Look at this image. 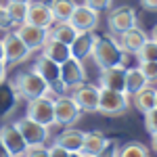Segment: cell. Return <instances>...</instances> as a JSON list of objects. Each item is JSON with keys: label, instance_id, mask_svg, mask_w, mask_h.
<instances>
[{"label": "cell", "instance_id": "6da1fadb", "mask_svg": "<svg viewBox=\"0 0 157 157\" xmlns=\"http://www.w3.org/2000/svg\"><path fill=\"white\" fill-rule=\"evenodd\" d=\"M90 57H92L94 63L101 67V71L126 63L124 50L120 48V44H117L111 36H98L97 42H94V48H92V55H90ZM124 67H126V65H124Z\"/></svg>", "mask_w": 157, "mask_h": 157}, {"label": "cell", "instance_id": "7a4b0ae2", "mask_svg": "<svg viewBox=\"0 0 157 157\" xmlns=\"http://www.w3.org/2000/svg\"><path fill=\"white\" fill-rule=\"evenodd\" d=\"M13 88L25 97L27 101H32V98H38V97H46L50 92V86L38 75L34 69L32 71H21L15 75V80H13Z\"/></svg>", "mask_w": 157, "mask_h": 157}, {"label": "cell", "instance_id": "3957f363", "mask_svg": "<svg viewBox=\"0 0 157 157\" xmlns=\"http://www.w3.org/2000/svg\"><path fill=\"white\" fill-rule=\"evenodd\" d=\"M130 107V98L126 92H115V90H107V88H101V94H98V107L97 111L103 115H120L124 111H128Z\"/></svg>", "mask_w": 157, "mask_h": 157}, {"label": "cell", "instance_id": "277c9868", "mask_svg": "<svg viewBox=\"0 0 157 157\" xmlns=\"http://www.w3.org/2000/svg\"><path fill=\"white\" fill-rule=\"evenodd\" d=\"M27 117L38 121L40 126L50 128L55 124V98H50L48 94L46 97L32 98L27 103Z\"/></svg>", "mask_w": 157, "mask_h": 157}, {"label": "cell", "instance_id": "5b68a950", "mask_svg": "<svg viewBox=\"0 0 157 157\" xmlns=\"http://www.w3.org/2000/svg\"><path fill=\"white\" fill-rule=\"evenodd\" d=\"M15 128L19 130V134L23 136L25 145L34 147V145H46V140L50 138V132L46 126H40L38 121L29 120V117H21L15 121Z\"/></svg>", "mask_w": 157, "mask_h": 157}, {"label": "cell", "instance_id": "8992f818", "mask_svg": "<svg viewBox=\"0 0 157 157\" xmlns=\"http://www.w3.org/2000/svg\"><path fill=\"white\" fill-rule=\"evenodd\" d=\"M67 23L71 25L78 34H82V32H94L98 27V11L86 6V4H75V9H73Z\"/></svg>", "mask_w": 157, "mask_h": 157}, {"label": "cell", "instance_id": "52a82bcc", "mask_svg": "<svg viewBox=\"0 0 157 157\" xmlns=\"http://www.w3.org/2000/svg\"><path fill=\"white\" fill-rule=\"evenodd\" d=\"M82 111L75 105V101L67 94H59L55 98V124L59 126H71L80 120Z\"/></svg>", "mask_w": 157, "mask_h": 157}, {"label": "cell", "instance_id": "ba28073f", "mask_svg": "<svg viewBox=\"0 0 157 157\" xmlns=\"http://www.w3.org/2000/svg\"><path fill=\"white\" fill-rule=\"evenodd\" d=\"M107 25L113 36H121L124 32H128L130 27L136 25V13H134L132 6H117L109 13Z\"/></svg>", "mask_w": 157, "mask_h": 157}, {"label": "cell", "instance_id": "9c48e42d", "mask_svg": "<svg viewBox=\"0 0 157 157\" xmlns=\"http://www.w3.org/2000/svg\"><path fill=\"white\" fill-rule=\"evenodd\" d=\"M98 94H101V88L94 84H80L71 88V98L75 101V105L80 107V111L86 113H94L98 107Z\"/></svg>", "mask_w": 157, "mask_h": 157}, {"label": "cell", "instance_id": "30bf717a", "mask_svg": "<svg viewBox=\"0 0 157 157\" xmlns=\"http://www.w3.org/2000/svg\"><path fill=\"white\" fill-rule=\"evenodd\" d=\"M34 71L46 82V84L50 86V90H59V92H63L65 90V86H63V82H61V69L59 65L55 63V61H50L48 57H44V55H40L36 61V65H34Z\"/></svg>", "mask_w": 157, "mask_h": 157}, {"label": "cell", "instance_id": "8fae6325", "mask_svg": "<svg viewBox=\"0 0 157 157\" xmlns=\"http://www.w3.org/2000/svg\"><path fill=\"white\" fill-rule=\"evenodd\" d=\"M25 23L36 25V27H42V29H50L52 23H55V17H52V13H50V6L46 4V2L32 0V2L27 4Z\"/></svg>", "mask_w": 157, "mask_h": 157}, {"label": "cell", "instance_id": "7c38bea8", "mask_svg": "<svg viewBox=\"0 0 157 157\" xmlns=\"http://www.w3.org/2000/svg\"><path fill=\"white\" fill-rule=\"evenodd\" d=\"M59 69H61V82L65 88H75V86L86 82V69L82 65V61L69 57L65 63L59 65Z\"/></svg>", "mask_w": 157, "mask_h": 157}, {"label": "cell", "instance_id": "4fadbf2b", "mask_svg": "<svg viewBox=\"0 0 157 157\" xmlns=\"http://www.w3.org/2000/svg\"><path fill=\"white\" fill-rule=\"evenodd\" d=\"M2 44H4V61H9V63H21L32 55V50L17 36V32H9L2 40Z\"/></svg>", "mask_w": 157, "mask_h": 157}, {"label": "cell", "instance_id": "5bb4252c", "mask_svg": "<svg viewBox=\"0 0 157 157\" xmlns=\"http://www.w3.org/2000/svg\"><path fill=\"white\" fill-rule=\"evenodd\" d=\"M15 32L29 50H42V46L48 40V29H42V27H36V25H29V23H21L19 29H15Z\"/></svg>", "mask_w": 157, "mask_h": 157}, {"label": "cell", "instance_id": "9a60e30c", "mask_svg": "<svg viewBox=\"0 0 157 157\" xmlns=\"http://www.w3.org/2000/svg\"><path fill=\"white\" fill-rule=\"evenodd\" d=\"M0 140L11 151L13 157H23L25 151H27V145H25L23 136L19 134V130L15 128V124H4L0 128Z\"/></svg>", "mask_w": 157, "mask_h": 157}, {"label": "cell", "instance_id": "2e32d148", "mask_svg": "<svg viewBox=\"0 0 157 157\" xmlns=\"http://www.w3.org/2000/svg\"><path fill=\"white\" fill-rule=\"evenodd\" d=\"M98 84H101V88H107V90L126 92V67L117 65V67L103 69L101 78H98Z\"/></svg>", "mask_w": 157, "mask_h": 157}, {"label": "cell", "instance_id": "e0dca14e", "mask_svg": "<svg viewBox=\"0 0 157 157\" xmlns=\"http://www.w3.org/2000/svg\"><path fill=\"white\" fill-rule=\"evenodd\" d=\"M97 38L98 36H97V34H92V32H82V34H78L75 40L69 44L71 57H73V59H78V61L88 59V57L92 55V48H94Z\"/></svg>", "mask_w": 157, "mask_h": 157}, {"label": "cell", "instance_id": "ac0fdd59", "mask_svg": "<svg viewBox=\"0 0 157 157\" xmlns=\"http://www.w3.org/2000/svg\"><path fill=\"white\" fill-rule=\"evenodd\" d=\"M117 38H120V42H117V44H120V48L124 50V52H132V55H136V50H138L147 40H149V36H147L138 25L130 27L128 32H124V34L117 36Z\"/></svg>", "mask_w": 157, "mask_h": 157}, {"label": "cell", "instance_id": "d6986e66", "mask_svg": "<svg viewBox=\"0 0 157 157\" xmlns=\"http://www.w3.org/2000/svg\"><path fill=\"white\" fill-rule=\"evenodd\" d=\"M84 136L86 132L78 130V128H67L55 138V145H59L61 149L69 151V153H75V151H82V145H84Z\"/></svg>", "mask_w": 157, "mask_h": 157}, {"label": "cell", "instance_id": "ffe728a7", "mask_svg": "<svg viewBox=\"0 0 157 157\" xmlns=\"http://www.w3.org/2000/svg\"><path fill=\"white\" fill-rule=\"evenodd\" d=\"M42 55L48 57L50 61H55L57 65H61V63H65V61L71 57V50H69L67 44H63V42H59V40H52V38L48 36L46 44L42 46Z\"/></svg>", "mask_w": 157, "mask_h": 157}, {"label": "cell", "instance_id": "44dd1931", "mask_svg": "<svg viewBox=\"0 0 157 157\" xmlns=\"http://www.w3.org/2000/svg\"><path fill=\"white\" fill-rule=\"evenodd\" d=\"M50 13L55 17L57 23H65L69 21L73 9H75V0H50Z\"/></svg>", "mask_w": 157, "mask_h": 157}, {"label": "cell", "instance_id": "7402d4cb", "mask_svg": "<svg viewBox=\"0 0 157 157\" xmlns=\"http://www.w3.org/2000/svg\"><path fill=\"white\" fill-rule=\"evenodd\" d=\"M149 82L140 73L138 67H126V94H136L138 90L147 88Z\"/></svg>", "mask_w": 157, "mask_h": 157}, {"label": "cell", "instance_id": "603a6c76", "mask_svg": "<svg viewBox=\"0 0 157 157\" xmlns=\"http://www.w3.org/2000/svg\"><path fill=\"white\" fill-rule=\"evenodd\" d=\"M105 143H107V138H105V134L103 132H90L84 136V145H82V155H94L97 157L98 153H101V149L105 147Z\"/></svg>", "mask_w": 157, "mask_h": 157}, {"label": "cell", "instance_id": "cb8c5ba5", "mask_svg": "<svg viewBox=\"0 0 157 157\" xmlns=\"http://www.w3.org/2000/svg\"><path fill=\"white\" fill-rule=\"evenodd\" d=\"M132 101H134V107L143 113H149L151 109H155V88L147 86L143 90H138L136 94H132Z\"/></svg>", "mask_w": 157, "mask_h": 157}, {"label": "cell", "instance_id": "d4e9b609", "mask_svg": "<svg viewBox=\"0 0 157 157\" xmlns=\"http://www.w3.org/2000/svg\"><path fill=\"white\" fill-rule=\"evenodd\" d=\"M117 157H151V151L147 145L132 140V143H126L124 147L117 149Z\"/></svg>", "mask_w": 157, "mask_h": 157}, {"label": "cell", "instance_id": "484cf974", "mask_svg": "<svg viewBox=\"0 0 157 157\" xmlns=\"http://www.w3.org/2000/svg\"><path fill=\"white\" fill-rule=\"evenodd\" d=\"M48 36L52 38V40H59V42H63V44H67V46H69L73 40H75L78 32H75L71 25L65 21V23H59L55 29H52V32H48Z\"/></svg>", "mask_w": 157, "mask_h": 157}, {"label": "cell", "instance_id": "4316f807", "mask_svg": "<svg viewBox=\"0 0 157 157\" xmlns=\"http://www.w3.org/2000/svg\"><path fill=\"white\" fill-rule=\"evenodd\" d=\"M6 15L11 23H25V15H27V4L23 2H6Z\"/></svg>", "mask_w": 157, "mask_h": 157}, {"label": "cell", "instance_id": "83f0119b", "mask_svg": "<svg viewBox=\"0 0 157 157\" xmlns=\"http://www.w3.org/2000/svg\"><path fill=\"white\" fill-rule=\"evenodd\" d=\"M136 57L140 63H151V61H157V42L155 40H147L140 48L136 50Z\"/></svg>", "mask_w": 157, "mask_h": 157}, {"label": "cell", "instance_id": "f1b7e54d", "mask_svg": "<svg viewBox=\"0 0 157 157\" xmlns=\"http://www.w3.org/2000/svg\"><path fill=\"white\" fill-rule=\"evenodd\" d=\"M140 73L145 75V80L149 84H157V61H151V63H140Z\"/></svg>", "mask_w": 157, "mask_h": 157}, {"label": "cell", "instance_id": "f546056e", "mask_svg": "<svg viewBox=\"0 0 157 157\" xmlns=\"http://www.w3.org/2000/svg\"><path fill=\"white\" fill-rule=\"evenodd\" d=\"M145 128H147V132H151V134L157 132V107L151 109L149 113H145Z\"/></svg>", "mask_w": 157, "mask_h": 157}, {"label": "cell", "instance_id": "4dcf8cb0", "mask_svg": "<svg viewBox=\"0 0 157 157\" xmlns=\"http://www.w3.org/2000/svg\"><path fill=\"white\" fill-rule=\"evenodd\" d=\"M117 140H109L107 138V143H105V147L101 149V153H98L97 157H117Z\"/></svg>", "mask_w": 157, "mask_h": 157}, {"label": "cell", "instance_id": "1f68e13d", "mask_svg": "<svg viewBox=\"0 0 157 157\" xmlns=\"http://www.w3.org/2000/svg\"><path fill=\"white\" fill-rule=\"evenodd\" d=\"M23 157H48V147L46 145H34V147H27Z\"/></svg>", "mask_w": 157, "mask_h": 157}, {"label": "cell", "instance_id": "d6a6232c", "mask_svg": "<svg viewBox=\"0 0 157 157\" xmlns=\"http://www.w3.org/2000/svg\"><path fill=\"white\" fill-rule=\"evenodd\" d=\"M84 4L90 6V9H94V11H109L113 0H84Z\"/></svg>", "mask_w": 157, "mask_h": 157}, {"label": "cell", "instance_id": "836d02e7", "mask_svg": "<svg viewBox=\"0 0 157 157\" xmlns=\"http://www.w3.org/2000/svg\"><path fill=\"white\" fill-rule=\"evenodd\" d=\"M67 155H69V151L61 149V147H59V145H55V143L48 147V157H67Z\"/></svg>", "mask_w": 157, "mask_h": 157}, {"label": "cell", "instance_id": "e575fe53", "mask_svg": "<svg viewBox=\"0 0 157 157\" xmlns=\"http://www.w3.org/2000/svg\"><path fill=\"white\" fill-rule=\"evenodd\" d=\"M140 6H143L145 11L157 13V0H140Z\"/></svg>", "mask_w": 157, "mask_h": 157}, {"label": "cell", "instance_id": "d590c367", "mask_svg": "<svg viewBox=\"0 0 157 157\" xmlns=\"http://www.w3.org/2000/svg\"><path fill=\"white\" fill-rule=\"evenodd\" d=\"M6 23H11V21H9V15H6V9L0 4V27H4Z\"/></svg>", "mask_w": 157, "mask_h": 157}, {"label": "cell", "instance_id": "8d00e7d4", "mask_svg": "<svg viewBox=\"0 0 157 157\" xmlns=\"http://www.w3.org/2000/svg\"><path fill=\"white\" fill-rule=\"evenodd\" d=\"M6 61H0V84H4V78H6V67H4Z\"/></svg>", "mask_w": 157, "mask_h": 157}, {"label": "cell", "instance_id": "74e56055", "mask_svg": "<svg viewBox=\"0 0 157 157\" xmlns=\"http://www.w3.org/2000/svg\"><path fill=\"white\" fill-rule=\"evenodd\" d=\"M0 157H13V155H11V151L4 147V143H2V140H0Z\"/></svg>", "mask_w": 157, "mask_h": 157}, {"label": "cell", "instance_id": "f35d334b", "mask_svg": "<svg viewBox=\"0 0 157 157\" xmlns=\"http://www.w3.org/2000/svg\"><path fill=\"white\" fill-rule=\"evenodd\" d=\"M0 61H4V44H2V40H0Z\"/></svg>", "mask_w": 157, "mask_h": 157}, {"label": "cell", "instance_id": "ab89813d", "mask_svg": "<svg viewBox=\"0 0 157 157\" xmlns=\"http://www.w3.org/2000/svg\"><path fill=\"white\" fill-rule=\"evenodd\" d=\"M151 40H155V42H157V25L153 27V32H151Z\"/></svg>", "mask_w": 157, "mask_h": 157}, {"label": "cell", "instance_id": "60d3db41", "mask_svg": "<svg viewBox=\"0 0 157 157\" xmlns=\"http://www.w3.org/2000/svg\"><path fill=\"white\" fill-rule=\"evenodd\" d=\"M151 136H153V149L157 151V132H155V134H151Z\"/></svg>", "mask_w": 157, "mask_h": 157}, {"label": "cell", "instance_id": "b9f144b4", "mask_svg": "<svg viewBox=\"0 0 157 157\" xmlns=\"http://www.w3.org/2000/svg\"><path fill=\"white\" fill-rule=\"evenodd\" d=\"M67 157H84V155H82L80 151H75V153H69V155H67Z\"/></svg>", "mask_w": 157, "mask_h": 157}, {"label": "cell", "instance_id": "7bdbcfd3", "mask_svg": "<svg viewBox=\"0 0 157 157\" xmlns=\"http://www.w3.org/2000/svg\"><path fill=\"white\" fill-rule=\"evenodd\" d=\"M9 2H23V4H29L32 0H9Z\"/></svg>", "mask_w": 157, "mask_h": 157}, {"label": "cell", "instance_id": "ee69618b", "mask_svg": "<svg viewBox=\"0 0 157 157\" xmlns=\"http://www.w3.org/2000/svg\"><path fill=\"white\" fill-rule=\"evenodd\" d=\"M155 107H157V90H155Z\"/></svg>", "mask_w": 157, "mask_h": 157}, {"label": "cell", "instance_id": "f6af8a7d", "mask_svg": "<svg viewBox=\"0 0 157 157\" xmlns=\"http://www.w3.org/2000/svg\"><path fill=\"white\" fill-rule=\"evenodd\" d=\"M84 157H94V155H84Z\"/></svg>", "mask_w": 157, "mask_h": 157}]
</instances>
